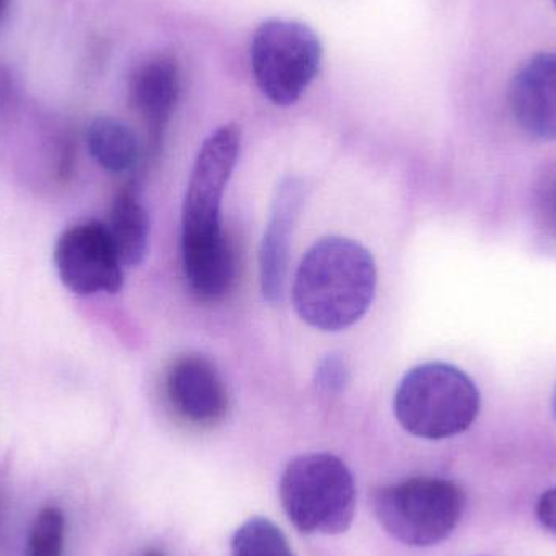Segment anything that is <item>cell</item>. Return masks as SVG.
Masks as SVG:
<instances>
[{
    "label": "cell",
    "mask_w": 556,
    "mask_h": 556,
    "mask_svg": "<svg viewBox=\"0 0 556 556\" xmlns=\"http://www.w3.org/2000/svg\"><path fill=\"white\" fill-rule=\"evenodd\" d=\"M241 152V129L225 124L201 147L182 205V266L192 293L217 301L233 285V248L222 230V201Z\"/></svg>",
    "instance_id": "1"
},
{
    "label": "cell",
    "mask_w": 556,
    "mask_h": 556,
    "mask_svg": "<svg viewBox=\"0 0 556 556\" xmlns=\"http://www.w3.org/2000/svg\"><path fill=\"white\" fill-rule=\"evenodd\" d=\"M376 280L375 260L366 248L349 238H323L298 266L294 309L314 329H346L371 306Z\"/></svg>",
    "instance_id": "2"
},
{
    "label": "cell",
    "mask_w": 556,
    "mask_h": 556,
    "mask_svg": "<svg viewBox=\"0 0 556 556\" xmlns=\"http://www.w3.org/2000/svg\"><path fill=\"white\" fill-rule=\"evenodd\" d=\"M480 405L479 389L466 372L447 363H425L399 384L394 414L414 437L446 440L472 427Z\"/></svg>",
    "instance_id": "3"
},
{
    "label": "cell",
    "mask_w": 556,
    "mask_h": 556,
    "mask_svg": "<svg viewBox=\"0 0 556 556\" xmlns=\"http://www.w3.org/2000/svg\"><path fill=\"white\" fill-rule=\"evenodd\" d=\"M280 500L288 519L303 534H342L355 516V480L340 457L303 454L283 470Z\"/></svg>",
    "instance_id": "4"
},
{
    "label": "cell",
    "mask_w": 556,
    "mask_h": 556,
    "mask_svg": "<svg viewBox=\"0 0 556 556\" xmlns=\"http://www.w3.org/2000/svg\"><path fill=\"white\" fill-rule=\"evenodd\" d=\"M464 493L456 483L417 477L379 486L372 509L384 531L408 547H434L446 541L460 522Z\"/></svg>",
    "instance_id": "5"
},
{
    "label": "cell",
    "mask_w": 556,
    "mask_h": 556,
    "mask_svg": "<svg viewBox=\"0 0 556 556\" xmlns=\"http://www.w3.org/2000/svg\"><path fill=\"white\" fill-rule=\"evenodd\" d=\"M323 46L306 23L273 18L261 23L251 41V68L257 87L277 106H291L319 74Z\"/></svg>",
    "instance_id": "6"
},
{
    "label": "cell",
    "mask_w": 556,
    "mask_h": 556,
    "mask_svg": "<svg viewBox=\"0 0 556 556\" xmlns=\"http://www.w3.org/2000/svg\"><path fill=\"white\" fill-rule=\"evenodd\" d=\"M55 269L62 283L77 294L117 293L124 285L123 261L108 225L91 220L59 237Z\"/></svg>",
    "instance_id": "7"
},
{
    "label": "cell",
    "mask_w": 556,
    "mask_h": 556,
    "mask_svg": "<svg viewBox=\"0 0 556 556\" xmlns=\"http://www.w3.org/2000/svg\"><path fill=\"white\" fill-rule=\"evenodd\" d=\"M166 394L173 408L195 425H215L227 415L228 392L218 369L204 356L186 355L169 366Z\"/></svg>",
    "instance_id": "8"
},
{
    "label": "cell",
    "mask_w": 556,
    "mask_h": 556,
    "mask_svg": "<svg viewBox=\"0 0 556 556\" xmlns=\"http://www.w3.org/2000/svg\"><path fill=\"white\" fill-rule=\"evenodd\" d=\"M509 104L516 123L541 140H556V52L532 58L513 78Z\"/></svg>",
    "instance_id": "9"
},
{
    "label": "cell",
    "mask_w": 556,
    "mask_h": 556,
    "mask_svg": "<svg viewBox=\"0 0 556 556\" xmlns=\"http://www.w3.org/2000/svg\"><path fill=\"white\" fill-rule=\"evenodd\" d=\"M304 201L300 179L287 178L277 189L260 254L261 288L270 303L283 300L291 235Z\"/></svg>",
    "instance_id": "10"
},
{
    "label": "cell",
    "mask_w": 556,
    "mask_h": 556,
    "mask_svg": "<svg viewBox=\"0 0 556 556\" xmlns=\"http://www.w3.org/2000/svg\"><path fill=\"white\" fill-rule=\"evenodd\" d=\"M179 90V68L172 55H156L140 65L134 74L130 100L156 136L172 117Z\"/></svg>",
    "instance_id": "11"
},
{
    "label": "cell",
    "mask_w": 556,
    "mask_h": 556,
    "mask_svg": "<svg viewBox=\"0 0 556 556\" xmlns=\"http://www.w3.org/2000/svg\"><path fill=\"white\" fill-rule=\"evenodd\" d=\"M108 230L124 266H139L149 247L150 220L146 207L130 189L114 199Z\"/></svg>",
    "instance_id": "12"
},
{
    "label": "cell",
    "mask_w": 556,
    "mask_h": 556,
    "mask_svg": "<svg viewBox=\"0 0 556 556\" xmlns=\"http://www.w3.org/2000/svg\"><path fill=\"white\" fill-rule=\"evenodd\" d=\"M87 146L101 168L126 173L139 162L140 149L136 134L121 121L101 116L87 129Z\"/></svg>",
    "instance_id": "13"
},
{
    "label": "cell",
    "mask_w": 556,
    "mask_h": 556,
    "mask_svg": "<svg viewBox=\"0 0 556 556\" xmlns=\"http://www.w3.org/2000/svg\"><path fill=\"white\" fill-rule=\"evenodd\" d=\"M233 556H294L283 532L267 518H251L231 541Z\"/></svg>",
    "instance_id": "14"
},
{
    "label": "cell",
    "mask_w": 556,
    "mask_h": 556,
    "mask_svg": "<svg viewBox=\"0 0 556 556\" xmlns=\"http://www.w3.org/2000/svg\"><path fill=\"white\" fill-rule=\"evenodd\" d=\"M65 544V519L61 509L48 506L36 516L29 532L26 556H62Z\"/></svg>",
    "instance_id": "15"
},
{
    "label": "cell",
    "mask_w": 556,
    "mask_h": 556,
    "mask_svg": "<svg viewBox=\"0 0 556 556\" xmlns=\"http://www.w3.org/2000/svg\"><path fill=\"white\" fill-rule=\"evenodd\" d=\"M349 379V366L340 355L326 356L316 371V384L329 394L342 392Z\"/></svg>",
    "instance_id": "16"
},
{
    "label": "cell",
    "mask_w": 556,
    "mask_h": 556,
    "mask_svg": "<svg viewBox=\"0 0 556 556\" xmlns=\"http://www.w3.org/2000/svg\"><path fill=\"white\" fill-rule=\"evenodd\" d=\"M538 518L544 529L556 535V489L548 490L539 500Z\"/></svg>",
    "instance_id": "17"
},
{
    "label": "cell",
    "mask_w": 556,
    "mask_h": 556,
    "mask_svg": "<svg viewBox=\"0 0 556 556\" xmlns=\"http://www.w3.org/2000/svg\"><path fill=\"white\" fill-rule=\"evenodd\" d=\"M142 556H165L162 551H156V548H150Z\"/></svg>",
    "instance_id": "18"
},
{
    "label": "cell",
    "mask_w": 556,
    "mask_h": 556,
    "mask_svg": "<svg viewBox=\"0 0 556 556\" xmlns=\"http://www.w3.org/2000/svg\"><path fill=\"white\" fill-rule=\"evenodd\" d=\"M7 7H9V0H0V20H2L3 13H5Z\"/></svg>",
    "instance_id": "19"
},
{
    "label": "cell",
    "mask_w": 556,
    "mask_h": 556,
    "mask_svg": "<svg viewBox=\"0 0 556 556\" xmlns=\"http://www.w3.org/2000/svg\"><path fill=\"white\" fill-rule=\"evenodd\" d=\"M554 415L556 420V386H555V392H554Z\"/></svg>",
    "instance_id": "20"
},
{
    "label": "cell",
    "mask_w": 556,
    "mask_h": 556,
    "mask_svg": "<svg viewBox=\"0 0 556 556\" xmlns=\"http://www.w3.org/2000/svg\"><path fill=\"white\" fill-rule=\"evenodd\" d=\"M555 211H556V199H555Z\"/></svg>",
    "instance_id": "21"
},
{
    "label": "cell",
    "mask_w": 556,
    "mask_h": 556,
    "mask_svg": "<svg viewBox=\"0 0 556 556\" xmlns=\"http://www.w3.org/2000/svg\"><path fill=\"white\" fill-rule=\"evenodd\" d=\"M554 2H555V5H556V0H554Z\"/></svg>",
    "instance_id": "22"
}]
</instances>
